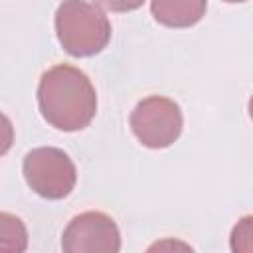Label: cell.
<instances>
[{"mask_svg": "<svg viewBox=\"0 0 253 253\" xmlns=\"http://www.w3.org/2000/svg\"><path fill=\"white\" fill-rule=\"evenodd\" d=\"M38 107L47 125L63 132H75L89 126L95 119L97 93L81 69L59 63L42 75Z\"/></svg>", "mask_w": 253, "mask_h": 253, "instance_id": "obj_1", "label": "cell"}, {"mask_svg": "<svg viewBox=\"0 0 253 253\" xmlns=\"http://www.w3.org/2000/svg\"><path fill=\"white\" fill-rule=\"evenodd\" d=\"M55 36L73 57L101 53L111 42V22L105 12L85 0H61L55 10Z\"/></svg>", "mask_w": 253, "mask_h": 253, "instance_id": "obj_2", "label": "cell"}, {"mask_svg": "<svg viewBox=\"0 0 253 253\" xmlns=\"http://www.w3.org/2000/svg\"><path fill=\"white\" fill-rule=\"evenodd\" d=\"M24 180L38 196L45 200L67 198L77 182V168L67 152L55 146L32 148L22 162Z\"/></svg>", "mask_w": 253, "mask_h": 253, "instance_id": "obj_3", "label": "cell"}, {"mask_svg": "<svg viewBox=\"0 0 253 253\" xmlns=\"http://www.w3.org/2000/svg\"><path fill=\"white\" fill-rule=\"evenodd\" d=\"M182 128L184 117L180 105L162 95L138 101L130 113V130L146 148H168L178 140Z\"/></svg>", "mask_w": 253, "mask_h": 253, "instance_id": "obj_4", "label": "cell"}, {"mask_svg": "<svg viewBox=\"0 0 253 253\" xmlns=\"http://www.w3.org/2000/svg\"><path fill=\"white\" fill-rule=\"evenodd\" d=\"M61 249L65 253H117L121 251L119 225L103 211H83L63 229Z\"/></svg>", "mask_w": 253, "mask_h": 253, "instance_id": "obj_5", "label": "cell"}, {"mask_svg": "<svg viewBox=\"0 0 253 253\" xmlns=\"http://www.w3.org/2000/svg\"><path fill=\"white\" fill-rule=\"evenodd\" d=\"M208 0H150L152 18L166 28H190L206 16Z\"/></svg>", "mask_w": 253, "mask_h": 253, "instance_id": "obj_6", "label": "cell"}, {"mask_svg": "<svg viewBox=\"0 0 253 253\" xmlns=\"http://www.w3.org/2000/svg\"><path fill=\"white\" fill-rule=\"evenodd\" d=\"M28 249V229L24 221L8 211H0V251L22 253Z\"/></svg>", "mask_w": 253, "mask_h": 253, "instance_id": "obj_7", "label": "cell"}, {"mask_svg": "<svg viewBox=\"0 0 253 253\" xmlns=\"http://www.w3.org/2000/svg\"><path fill=\"white\" fill-rule=\"evenodd\" d=\"M251 215H245L241 221H237V225L231 231V249L233 251H251L253 243H251Z\"/></svg>", "mask_w": 253, "mask_h": 253, "instance_id": "obj_8", "label": "cell"}, {"mask_svg": "<svg viewBox=\"0 0 253 253\" xmlns=\"http://www.w3.org/2000/svg\"><path fill=\"white\" fill-rule=\"evenodd\" d=\"M93 4L109 12H132L138 10L144 0H93Z\"/></svg>", "mask_w": 253, "mask_h": 253, "instance_id": "obj_9", "label": "cell"}, {"mask_svg": "<svg viewBox=\"0 0 253 253\" xmlns=\"http://www.w3.org/2000/svg\"><path fill=\"white\" fill-rule=\"evenodd\" d=\"M14 144V125L12 121L0 113V156H4Z\"/></svg>", "mask_w": 253, "mask_h": 253, "instance_id": "obj_10", "label": "cell"}, {"mask_svg": "<svg viewBox=\"0 0 253 253\" xmlns=\"http://www.w3.org/2000/svg\"><path fill=\"white\" fill-rule=\"evenodd\" d=\"M223 2H229V4H237V2H247V0H223Z\"/></svg>", "mask_w": 253, "mask_h": 253, "instance_id": "obj_11", "label": "cell"}]
</instances>
